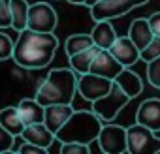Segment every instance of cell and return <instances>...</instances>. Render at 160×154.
Here are the masks:
<instances>
[{"label":"cell","mask_w":160,"mask_h":154,"mask_svg":"<svg viewBox=\"0 0 160 154\" xmlns=\"http://www.w3.org/2000/svg\"><path fill=\"white\" fill-rule=\"evenodd\" d=\"M130 100H132V98H130V96H128V94H126V92L115 83V81H113L109 92L104 94L102 98L91 102V103H92V111H94L100 118L111 122V120L121 113V109H124V107L128 105Z\"/></svg>","instance_id":"5b68a950"},{"label":"cell","mask_w":160,"mask_h":154,"mask_svg":"<svg viewBox=\"0 0 160 154\" xmlns=\"http://www.w3.org/2000/svg\"><path fill=\"white\" fill-rule=\"evenodd\" d=\"M17 111H19L25 124H40V122H43L45 107L36 98H23L19 102V105H17Z\"/></svg>","instance_id":"9a60e30c"},{"label":"cell","mask_w":160,"mask_h":154,"mask_svg":"<svg viewBox=\"0 0 160 154\" xmlns=\"http://www.w3.org/2000/svg\"><path fill=\"white\" fill-rule=\"evenodd\" d=\"M111 85H113L111 79L96 75V73H91V71L81 73L77 77V92L87 102H94V100L102 98L104 94H108Z\"/></svg>","instance_id":"9c48e42d"},{"label":"cell","mask_w":160,"mask_h":154,"mask_svg":"<svg viewBox=\"0 0 160 154\" xmlns=\"http://www.w3.org/2000/svg\"><path fill=\"white\" fill-rule=\"evenodd\" d=\"M77 94V73L70 68H55L36 90V100L45 107L51 103H72Z\"/></svg>","instance_id":"7a4b0ae2"},{"label":"cell","mask_w":160,"mask_h":154,"mask_svg":"<svg viewBox=\"0 0 160 154\" xmlns=\"http://www.w3.org/2000/svg\"><path fill=\"white\" fill-rule=\"evenodd\" d=\"M13 40L0 30V60H8L13 55Z\"/></svg>","instance_id":"d4e9b609"},{"label":"cell","mask_w":160,"mask_h":154,"mask_svg":"<svg viewBox=\"0 0 160 154\" xmlns=\"http://www.w3.org/2000/svg\"><path fill=\"white\" fill-rule=\"evenodd\" d=\"M21 137H23L25 141H28V143H34V145L45 148V150H47V148L53 145V141H55V133H53L43 122H40V124H27L25 130L21 132Z\"/></svg>","instance_id":"5bb4252c"},{"label":"cell","mask_w":160,"mask_h":154,"mask_svg":"<svg viewBox=\"0 0 160 154\" xmlns=\"http://www.w3.org/2000/svg\"><path fill=\"white\" fill-rule=\"evenodd\" d=\"M100 150L106 154H122L128 152L126 145V128L119 124H102L100 133L96 137Z\"/></svg>","instance_id":"ba28073f"},{"label":"cell","mask_w":160,"mask_h":154,"mask_svg":"<svg viewBox=\"0 0 160 154\" xmlns=\"http://www.w3.org/2000/svg\"><path fill=\"white\" fill-rule=\"evenodd\" d=\"M149 0H100L91 6V17L94 21H111L121 15H126L134 8L147 4Z\"/></svg>","instance_id":"8992f818"},{"label":"cell","mask_w":160,"mask_h":154,"mask_svg":"<svg viewBox=\"0 0 160 154\" xmlns=\"http://www.w3.org/2000/svg\"><path fill=\"white\" fill-rule=\"evenodd\" d=\"M152 28H151V25H149V21L147 19H134L132 21V25H130V28H128V38L132 40V43L141 51L151 40H152Z\"/></svg>","instance_id":"2e32d148"},{"label":"cell","mask_w":160,"mask_h":154,"mask_svg":"<svg viewBox=\"0 0 160 154\" xmlns=\"http://www.w3.org/2000/svg\"><path fill=\"white\" fill-rule=\"evenodd\" d=\"M12 26V0H0V28Z\"/></svg>","instance_id":"484cf974"},{"label":"cell","mask_w":160,"mask_h":154,"mask_svg":"<svg viewBox=\"0 0 160 154\" xmlns=\"http://www.w3.org/2000/svg\"><path fill=\"white\" fill-rule=\"evenodd\" d=\"M73 111H75V109L72 107V103H51V105H45L43 124L55 133V132L68 120V117H70Z\"/></svg>","instance_id":"4fadbf2b"},{"label":"cell","mask_w":160,"mask_h":154,"mask_svg":"<svg viewBox=\"0 0 160 154\" xmlns=\"http://www.w3.org/2000/svg\"><path fill=\"white\" fill-rule=\"evenodd\" d=\"M96 2H100V0H85V2H83V6H87V8H91V6H94Z\"/></svg>","instance_id":"4dcf8cb0"},{"label":"cell","mask_w":160,"mask_h":154,"mask_svg":"<svg viewBox=\"0 0 160 154\" xmlns=\"http://www.w3.org/2000/svg\"><path fill=\"white\" fill-rule=\"evenodd\" d=\"M62 154H89V145L83 143H62L60 145Z\"/></svg>","instance_id":"4316f807"},{"label":"cell","mask_w":160,"mask_h":154,"mask_svg":"<svg viewBox=\"0 0 160 154\" xmlns=\"http://www.w3.org/2000/svg\"><path fill=\"white\" fill-rule=\"evenodd\" d=\"M156 56H160V36H152V40L139 51V60L143 62H149Z\"/></svg>","instance_id":"603a6c76"},{"label":"cell","mask_w":160,"mask_h":154,"mask_svg":"<svg viewBox=\"0 0 160 154\" xmlns=\"http://www.w3.org/2000/svg\"><path fill=\"white\" fill-rule=\"evenodd\" d=\"M92 43L98 45L100 49H109L117 38V32L111 25V21H96L92 32H91Z\"/></svg>","instance_id":"e0dca14e"},{"label":"cell","mask_w":160,"mask_h":154,"mask_svg":"<svg viewBox=\"0 0 160 154\" xmlns=\"http://www.w3.org/2000/svg\"><path fill=\"white\" fill-rule=\"evenodd\" d=\"M126 145L130 154H156L160 152V137L156 132L136 122L126 128Z\"/></svg>","instance_id":"277c9868"},{"label":"cell","mask_w":160,"mask_h":154,"mask_svg":"<svg viewBox=\"0 0 160 154\" xmlns=\"http://www.w3.org/2000/svg\"><path fill=\"white\" fill-rule=\"evenodd\" d=\"M124 68H128V66H132V64H136L138 60H139V49L132 43V40L128 38V36H117L115 38V41H113V45L108 49Z\"/></svg>","instance_id":"8fae6325"},{"label":"cell","mask_w":160,"mask_h":154,"mask_svg":"<svg viewBox=\"0 0 160 154\" xmlns=\"http://www.w3.org/2000/svg\"><path fill=\"white\" fill-rule=\"evenodd\" d=\"M91 45H92L91 34H72V36L66 40V43H64V51H66L68 56H72V55L83 51V49H87V47H91Z\"/></svg>","instance_id":"7402d4cb"},{"label":"cell","mask_w":160,"mask_h":154,"mask_svg":"<svg viewBox=\"0 0 160 154\" xmlns=\"http://www.w3.org/2000/svg\"><path fill=\"white\" fill-rule=\"evenodd\" d=\"M122 64L108 51V49H100L89 68L91 73H96V75H102V77H108V79H115V77L122 71Z\"/></svg>","instance_id":"30bf717a"},{"label":"cell","mask_w":160,"mask_h":154,"mask_svg":"<svg viewBox=\"0 0 160 154\" xmlns=\"http://www.w3.org/2000/svg\"><path fill=\"white\" fill-rule=\"evenodd\" d=\"M102 128V120L94 111L89 109H79L73 111L68 120L55 132V139L60 143H83L91 145L96 141Z\"/></svg>","instance_id":"3957f363"},{"label":"cell","mask_w":160,"mask_h":154,"mask_svg":"<svg viewBox=\"0 0 160 154\" xmlns=\"http://www.w3.org/2000/svg\"><path fill=\"white\" fill-rule=\"evenodd\" d=\"M13 141H15V137H13L10 132H6V130L2 128V124H0V152H8V150H12Z\"/></svg>","instance_id":"83f0119b"},{"label":"cell","mask_w":160,"mask_h":154,"mask_svg":"<svg viewBox=\"0 0 160 154\" xmlns=\"http://www.w3.org/2000/svg\"><path fill=\"white\" fill-rule=\"evenodd\" d=\"M58 40L53 32H36L30 28L19 30L17 41L13 43V55L17 66L27 70H42L55 58Z\"/></svg>","instance_id":"6da1fadb"},{"label":"cell","mask_w":160,"mask_h":154,"mask_svg":"<svg viewBox=\"0 0 160 154\" xmlns=\"http://www.w3.org/2000/svg\"><path fill=\"white\" fill-rule=\"evenodd\" d=\"M28 2L27 0H12V28L17 32L27 28V15H28Z\"/></svg>","instance_id":"44dd1931"},{"label":"cell","mask_w":160,"mask_h":154,"mask_svg":"<svg viewBox=\"0 0 160 154\" xmlns=\"http://www.w3.org/2000/svg\"><path fill=\"white\" fill-rule=\"evenodd\" d=\"M66 2H70V4H75V6H83V2H85V0H66Z\"/></svg>","instance_id":"1f68e13d"},{"label":"cell","mask_w":160,"mask_h":154,"mask_svg":"<svg viewBox=\"0 0 160 154\" xmlns=\"http://www.w3.org/2000/svg\"><path fill=\"white\" fill-rule=\"evenodd\" d=\"M130 98H136L141 90H143V81H141V77L136 73V71H132V70H128V68H122V71L113 79Z\"/></svg>","instance_id":"ac0fdd59"},{"label":"cell","mask_w":160,"mask_h":154,"mask_svg":"<svg viewBox=\"0 0 160 154\" xmlns=\"http://www.w3.org/2000/svg\"><path fill=\"white\" fill-rule=\"evenodd\" d=\"M57 25H58V15L51 4L36 2L28 6L27 28L36 30V32H55Z\"/></svg>","instance_id":"52a82bcc"},{"label":"cell","mask_w":160,"mask_h":154,"mask_svg":"<svg viewBox=\"0 0 160 154\" xmlns=\"http://www.w3.org/2000/svg\"><path fill=\"white\" fill-rule=\"evenodd\" d=\"M19 152H21V154H43L45 148H42V147H38V145H34V143L25 141V143L19 147Z\"/></svg>","instance_id":"f1b7e54d"},{"label":"cell","mask_w":160,"mask_h":154,"mask_svg":"<svg viewBox=\"0 0 160 154\" xmlns=\"http://www.w3.org/2000/svg\"><path fill=\"white\" fill-rule=\"evenodd\" d=\"M136 122L147 126L152 132H160V100L149 98L141 102V105L136 111Z\"/></svg>","instance_id":"7c38bea8"},{"label":"cell","mask_w":160,"mask_h":154,"mask_svg":"<svg viewBox=\"0 0 160 154\" xmlns=\"http://www.w3.org/2000/svg\"><path fill=\"white\" fill-rule=\"evenodd\" d=\"M0 124H2V128L6 132H10L13 137L21 135V132L25 130V122L17 111V107H4V109H0Z\"/></svg>","instance_id":"ffe728a7"},{"label":"cell","mask_w":160,"mask_h":154,"mask_svg":"<svg viewBox=\"0 0 160 154\" xmlns=\"http://www.w3.org/2000/svg\"><path fill=\"white\" fill-rule=\"evenodd\" d=\"M98 51H100V47L92 43L91 47H87V49H83V51H79V53H75V55L68 56L70 68H72V70H73L77 75H81V73H87Z\"/></svg>","instance_id":"d6986e66"},{"label":"cell","mask_w":160,"mask_h":154,"mask_svg":"<svg viewBox=\"0 0 160 154\" xmlns=\"http://www.w3.org/2000/svg\"><path fill=\"white\" fill-rule=\"evenodd\" d=\"M151 28H152V34L154 36H160V12H154L151 13V17H147Z\"/></svg>","instance_id":"f546056e"},{"label":"cell","mask_w":160,"mask_h":154,"mask_svg":"<svg viewBox=\"0 0 160 154\" xmlns=\"http://www.w3.org/2000/svg\"><path fill=\"white\" fill-rule=\"evenodd\" d=\"M147 79L154 89H160V56L147 62Z\"/></svg>","instance_id":"cb8c5ba5"}]
</instances>
